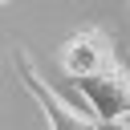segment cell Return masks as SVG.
<instances>
[{
	"label": "cell",
	"instance_id": "obj_1",
	"mask_svg": "<svg viewBox=\"0 0 130 130\" xmlns=\"http://www.w3.org/2000/svg\"><path fill=\"white\" fill-rule=\"evenodd\" d=\"M12 69H16L20 85L32 93V102L41 106L49 130H126V126H106V122H98L93 114H85V110H77L73 102H65V98L41 77V69H37L32 57H28V49H12Z\"/></svg>",
	"mask_w": 130,
	"mask_h": 130
},
{
	"label": "cell",
	"instance_id": "obj_2",
	"mask_svg": "<svg viewBox=\"0 0 130 130\" xmlns=\"http://www.w3.org/2000/svg\"><path fill=\"white\" fill-rule=\"evenodd\" d=\"M73 85L89 102L98 122L122 126V118H130V69L126 65H114V69H106L98 77H85V81H73Z\"/></svg>",
	"mask_w": 130,
	"mask_h": 130
},
{
	"label": "cell",
	"instance_id": "obj_3",
	"mask_svg": "<svg viewBox=\"0 0 130 130\" xmlns=\"http://www.w3.org/2000/svg\"><path fill=\"white\" fill-rule=\"evenodd\" d=\"M57 61H61V69L73 77V81H85V77H98V73H106V69H114L118 61H114V45H110V37L102 32V28H77L65 45H61V53H57Z\"/></svg>",
	"mask_w": 130,
	"mask_h": 130
}]
</instances>
